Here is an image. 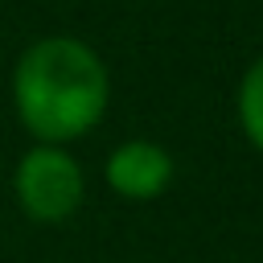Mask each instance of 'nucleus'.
Here are the masks:
<instances>
[{"label":"nucleus","mask_w":263,"mask_h":263,"mask_svg":"<svg viewBox=\"0 0 263 263\" xmlns=\"http://www.w3.org/2000/svg\"><path fill=\"white\" fill-rule=\"evenodd\" d=\"M12 193L29 222L58 226L78 214L86 197V177H82V164L66 152V144H33L16 160Z\"/></svg>","instance_id":"f03ea898"},{"label":"nucleus","mask_w":263,"mask_h":263,"mask_svg":"<svg viewBox=\"0 0 263 263\" xmlns=\"http://www.w3.org/2000/svg\"><path fill=\"white\" fill-rule=\"evenodd\" d=\"M111 103L103 58L66 33L37 37L12 66V107L37 144H70L95 132Z\"/></svg>","instance_id":"f257e3e1"},{"label":"nucleus","mask_w":263,"mask_h":263,"mask_svg":"<svg viewBox=\"0 0 263 263\" xmlns=\"http://www.w3.org/2000/svg\"><path fill=\"white\" fill-rule=\"evenodd\" d=\"M103 181L123 201H152L173 185V156L156 140H123L107 152Z\"/></svg>","instance_id":"7ed1b4c3"},{"label":"nucleus","mask_w":263,"mask_h":263,"mask_svg":"<svg viewBox=\"0 0 263 263\" xmlns=\"http://www.w3.org/2000/svg\"><path fill=\"white\" fill-rule=\"evenodd\" d=\"M234 111H238V127L242 136L251 140L255 152H263V58H255L238 82V99H234Z\"/></svg>","instance_id":"20e7f679"}]
</instances>
